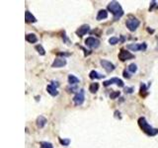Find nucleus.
Wrapping results in <instances>:
<instances>
[{
	"label": "nucleus",
	"mask_w": 158,
	"mask_h": 148,
	"mask_svg": "<svg viewBox=\"0 0 158 148\" xmlns=\"http://www.w3.org/2000/svg\"><path fill=\"white\" fill-rule=\"evenodd\" d=\"M137 123H138L139 127L141 128V130H142L146 135L154 136V135H156V134H158V128L152 127V126L147 123V120H146V118L144 117H140L138 118Z\"/></svg>",
	"instance_id": "obj_1"
},
{
	"label": "nucleus",
	"mask_w": 158,
	"mask_h": 148,
	"mask_svg": "<svg viewBox=\"0 0 158 148\" xmlns=\"http://www.w3.org/2000/svg\"><path fill=\"white\" fill-rule=\"evenodd\" d=\"M108 11H110L114 15V20L118 21L120 18L124 15V10L121 6V4L117 1H111L107 6Z\"/></svg>",
	"instance_id": "obj_2"
},
{
	"label": "nucleus",
	"mask_w": 158,
	"mask_h": 148,
	"mask_svg": "<svg viewBox=\"0 0 158 148\" xmlns=\"http://www.w3.org/2000/svg\"><path fill=\"white\" fill-rule=\"evenodd\" d=\"M84 101H85V91L84 89H80L73 97V103L75 106H81L84 103Z\"/></svg>",
	"instance_id": "obj_3"
},
{
	"label": "nucleus",
	"mask_w": 158,
	"mask_h": 148,
	"mask_svg": "<svg viewBox=\"0 0 158 148\" xmlns=\"http://www.w3.org/2000/svg\"><path fill=\"white\" fill-rule=\"evenodd\" d=\"M140 25L139 20L137 18H129L126 21V26L127 28L130 30V32H135Z\"/></svg>",
	"instance_id": "obj_4"
},
{
	"label": "nucleus",
	"mask_w": 158,
	"mask_h": 148,
	"mask_svg": "<svg viewBox=\"0 0 158 148\" xmlns=\"http://www.w3.org/2000/svg\"><path fill=\"white\" fill-rule=\"evenodd\" d=\"M127 48L132 52H144L147 48L146 42H140V44H130L127 45Z\"/></svg>",
	"instance_id": "obj_5"
},
{
	"label": "nucleus",
	"mask_w": 158,
	"mask_h": 148,
	"mask_svg": "<svg viewBox=\"0 0 158 148\" xmlns=\"http://www.w3.org/2000/svg\"><path fill=\"white\" fill-rule=\"evenodd\" d=\"M135 58V55H132V52H129V50H125V48H122L119 52V59L121 61H127L130 60V59Z\"/></svg>",
	"instance_id": "obj_6"
},
{
	"label": "nucleus",
	"mask_w": 158,
	"mask_h": 148,
	"mask_svg": "<svg viewBox=\"0 0 158 148\" xmlns=\"http://www.w3.org/2000/svg\"><path fill=\"white\" fill-rule=\"evenodd\" d=\"M112 84H116L117 86H119V87H125L124 81H122V79H120V78H117V77L111 78V79L106 80V81L103 82V85H104L105 87H108V86H110Z\"/></svg>",
	"instance_id": "obj_7"
},
{
	"label": "nucleus",
	"mask_w": 158,
	"mask_h": 148,
	"mask_svg": "<svg viewBox=\"0 0 158 148\" xmlns=\"http://www.w3.org/2000/svg\"><path fill=\"white\" fill-rule=\"evenodd\" d=\"M85 45L90 48H98L100 47V41L97 38L89 37L85 40Z\"/></svg>",
	"instance_id": "obj_8"
},
{
	"label": "nucleus",
	"mask_w": 158,
	"mask_h": 148,
	"mask_svg": "<svg viewBox=\"0 0 158 148\" xmlns=\"http://www.w3.org/2000/svg\"><path fill=\"white\" fill-rule=\"evenodd\" d=\"M100 64L102 65V67L105 69L106 71L108 72V73H110V72L114 71V70H115V68H116L115 64L112 63L111 61L107 60V59H101V60H100Z\"/></svg>",
	"instance_id": "obj_9"
},
{
	"label": "nucleus",
	"mask_w": 158,
	"mask_h": 148,
	"mask_svg": "<svg viewBox=\"0 0 158 148\" xmlns=\"http://www.w3.org/2000/svg\"><path fill=\"white\" fill-rule=\"evenodd\" d=\"M67 61L64 57H56L53 60V64H51V67L53 68H60V67H63L66 65Z\"/></svg>",
	"instance_id": "obj_10"
},
{
	"label": "nucleus",
	"mask_w": 158,
	"mask_h": 148,
	"mask_svg": "<svg viewBox=\"0 0 158 148\" xmlns=\"http://www.w3.org/2000/svg\"><path fill=\"white\" fill-rule=\"evenodd\" d=\"M89 31H90V26L87 25V24H84V25L80 26L77 30H76L75 33L78 37L81 38V37H83L84 35H86Z\"/></svg>",
	"instance_id": "obj_11"
},
{
	"label": "nucleus",
	"mask_w": 158,
	"mask_h": 148,
	"mask_svg": "<svg viewBox=\"0 0 158 148\" xmlns=\"http://www.w3.org/2000/svg\"><path fill=\"white\" fill-rule=\"evenodd\" d=\"M48 120L47 118H46L45 117H43V115H40V117L37 118V120H36V125L39 128H43L45 127V125H47Z\"/></svg>",
	"instance_id": "obj_12"
},
{
	"label": "nucleus",
	"mask_w": 158,
	"mask_h": 148,
	"mask_svg": "<svg viewBox=\"0 0 158 148\" xmlns=\"http://www.w3.org/2000/svg\"><path fill=\"white\" fill-rule=\"evenodd\" d=\"M25 21H26V23H36L37 19L30 11H26L25 12Z\"/></svg>",
	"instance_id": "obj_13"
},
{
	"label": "nucleus",
	"mask_w": 158,
	"mask_h": 148,
	"mask_svg": "<svg viewBox=\"0 0 158 148\" xmlns=\"http://www.w3.org/2000/svg\"><path fill=\"white\" fill-rule=\"evenodd\" d=\"M108 18V11L105 9H101L99 10V12H98L97 14V17L96 19L98 21H102V20H105V19Z\"/></svg>",
	"instance_id": "obj_14"
},
{
	"label": "nucleus",
	"mask_w": 158,
	"mask_h": 148,
	"mask_svg": "<svg viewBox=\"0 0 158 148\" xmlns=\"http://www.w3.org/2000/svg\"><path fill=\"white\" fill-rule=\"evenodd\" d=\"M47 91H48V93L50 94V95L53 96V97H56V96H58V88L54 87V86H53L51 84H50V85H48V86H47Z\"/></svg>",
	"instance_id": "obj_15"
},
{
	"label": "nucleus",
	"mask_w": 158,
	"mask_h": 148,
	"mask_svg": "<svg viewBox=\"0 0 158 148\" xmlns=\"http://www.w3.org/2000/svg\"><path fill=\"white\" fill-rule=\"evenodd\" d=\"M25 39L27 42H30V44H35V42H38V38L35 34H27Z\"/></svg>",
	"instance_id": "obj_16"
},
{
	"label": "nucleus",
	"mask_w": 158,
	"mask_h": 148,
	"mask_svg": "<svg viewBox=\"0 0 158 148\" xmlns=\"http://www.w3.org/2000/svg\"><path fill=\"white\" fill-rule=\"evenodd\" d=\"M104 76H105V75L99 73V72H97L96 70H92L89 73L90 79H92V80H94V79H101V78H104Z\"/></svg>",
	"instance_id": "obj_17"
},
{
	"label": "nucleus",
	"mask_w": 158,
	"mask_h": 148,
	"mask_svg": "<svg viewBox=\"0 0 158 148\" xmlns=\"http://www.w3.org/2000/svg\"><path fill=\"white\" fill-rule=\"evenodd\" d=\"M67 80H68V83L69 85H76L77 83H79V79L76 76H74V75L70 74L68 75V78H67Z\"/></svg>",
	"instance_id": "obj_18"
},
{
	"label": "nucleus",
	"mask_w": 158,
	"mask_h": 148,
	"mask_svg": "<svg viewBox=\"0 0 158 148\" xmlns=\"http://www.w3.org/2000/svg\"><path fill=\"white\" fill-rule=\"evenodd\" d=\"M99 90V83H91V85L89 86V91L91 93H97V91Z\"/></svg>",
	"instance_id": "obj_19"
},
{
	"label": "nucleus",
	"mask_w": 158,
	"mask_h": 148,
	"mask_svg": "<svg viewBox=\"0 0 158 148\" xmlns=\"http://www.w3.org/2000/svg\"><path fill=\"white\" fill-rule=\"evenodd\" d=\"M127 70H129V72H130V73H135V72L137 71V64L130 63V65L127 66Z\"/></svg>",
	"instance_id": "obj_20"
},
{
	"label": "nucleus",
	"mask_w": 158,
	"mask_h": 148,
	"mask_svg": "<svg viewBox=\"0 0 158 148\" xmlns=\"http://www.w3.org/2000/svg\"><path fill=\"white\" fill-rule=\"evenodd\" d=\"M35 48H36V50L40 53L41 55H46V50H45V48L43 47L42 45H37L36 47H35Z\"/></svg>",
	"instance_id": "obj_21"
},
{
	"label": "nucleus",
	"mask_w": 158,
	"mask_h": 148,
	"mask_svg": "<svg viewBox=\"0 0 158 148\" xmlns=\"http://www.w3.org/2000/svg\"><path fill=\"white\" fill-rule=\"evenodd\" d=\"M119 42H120V40H119V38H117V37H112L109 39V44L112 45H117Z\"/></svg>",
	"instance_id": "obj_22"
},
{
	"label": "nucleus",
	"mask_w": 158,
	"mask_h": 148,
	"mask_svg": "<svg viewBox=\"0 0 158 148\" xmlns=\"http://www.w3.org/2000/svg\"><path fill=\"white\" fill-rule=\"evenodd\" d=\"M140 95L141 96H144L145 95V93H146V91H147V87H146V85L144 84V83H141L140 84Z\"/></svg>",
	"instance_id": "obj_23"
},
{
	"label": "nucleus",
	"mask_w": 158,
	"mask_h": 148,
	"mask_svg": "<svg viewBox=\"0 0 158 148\" xmlns=\"http://www.w3.org/2000/svg\"><path fill=\"white\" fill-rule=\"evenodd\" d=\"M41 148H53V146L51 142L43 141V142H41Z\"/></svg>",
	"instance_id": "obj_24"
},
{
	"label": "nucleus",
	"mask_w": 158,
	"mask_h": 148,
	"mask_svg": "<svg viewBox=\"0 0 158 148\" xmlns=\"http://www.w3.org/2000/svg\"><path fill=\"white\" fill-rule=\"evenodd\" d=\"M59 142H60L61 145H63V146H68L69 143H70V139L68 138H59Z\"/></svg>",
	"instance_id": "obj_25"
},
{
	"label": "nucleus",
	"mask_w": 158,
	"mask_h": 148,
	"mask_svg": "<svg viewBox=\"0 0 158 148\" xmlns=\"http://www.w3.org/2000/svg\"><path fill=\"white\" fill-rule=\"evenodd\" d=\"M120 95H121V92H120V91H114V92L111 93L110 99H112V100H115V99L118 98Z\"/></svg>",
	"instance_id": "obj_26"
},
{
	"label": "nucleus",
	"mask_w": 158,
	"mask_h": 148,
	"mask_svg": "<svg viewBox=\"0 0 158 148\" xmlns=\"http://www.w3.org/2000/svg\"><path fill=\"white\" fill-rule=\"evenodd\" d=\"M132 92H133V88L132 87H125V93L132 94Z\"/></svg>",
	"instance_id": "obj_27"
},
{
	"label": "nucleus",
	"mask_w": 158,
	"mask_h": 148,
	"mask_svg": "<svg viewBox=\"0 0 158 148\" xmlns=\"http://www.w3.org/2000/svg\"><path fill=\"white\" fill-rule=\"evenodd\" d=\"M122 74H124V77L127 78V79H130V75L129 73V70H127V69H126V70H124Z\"/></svg>",
	"instance_id": "obj_28"
},
{
	"label": "nucleus",
	"mask_w": 158,
	"mask_h": 148,
	"mask_svg": "<svg viewBox=\"0 0 158 148\" xmlns=\"http://www.w3.org/2000/svg\"><path fill=\"white\" fill-rule=\"evenodd\" d=\"M67 90H68L69 93H73V92H75V91L77 90V87H68V88H67Z\"/></svg>",
	"instance_id": "obj_29"
},
{
	"label": "nucleus",
	"mask_w": 158,
	"mask_h": 148,
	"mask_svg": "<svg viewBox=\"0 0 158 148\" xmlns=\"http://www.w3.org/2000/svg\"><path fill=\"white\" fill-rule=\"evenodd\" d=\"M115 117H116L117 118H120V120H121V118H122L121 113H120L119 111H116V112H115Z\"/></svg>",
	"instance_id": "obj_30"
},
{
	"label": "nucleus",
	"mask_w": 158,
	"mask_h": 148,
	"mask_svg": "<svg viewBox=\"0 0 158 148\" xmlns=\"http://www.w3.org/2000/svg\"><path fill=\"white\" fill-rule=\"evenodd\" d=\"M150 4H151V5H150V7H149V11H150V10H152V8H153L155 5H156V1H151Z\"/></svg>",
	"instance_id": "obj_31"
},
{
	"label": "nucleus",
	"mask_w": 158,
	"mask_h": 148,
	"mask_svg": "<svg viewBox=\"0 0 158 148\" xmlns=\"http://www.w3.org/2000/svg\"><path fill=\"white\" fill-rule=\"evenodd\" d=\"M58 55H60V56H69L70 53H65V52H58Z\"/></svg>",
	"instance_id": "obj_32"
},
{
	"label": "nucleus",
	"mask_w": 158,
	"mask_h": 148,
	"mask_svg": "<svg viewBox=\"0 0 158 148\" xmlns=\"http://www.w3.org/2000/svg\"><path fill=\"white\" fill-rule=\"evenodd\" d=\"M51 85L54 86V87H56V88H58V86H59V84H58V81H51Z\"/></svg>",
	"instance_id": "obj_33"
},
{
	"label": "nucleus",
	"mask_w": 158,
	"mask_h": 148,
	"mask_svg": "<svg viewBox=\"0 0 158 148\" xmlns=\"http://www.w3.org/2000/svg\"><path fill=\"white\" fill-rule=\"evenodd\" d=\"M121 42H125V37H124V36H121Z\"/></svg>",
	"instance_id": "obj_34"
},
{
	"label": "nucleus",
	"mask_w": 158,
	"mask_h": 148,
	"mask_svg": "<svg viewBox=\"0 0 158 148\" xmlns=\"http://www.w3.org/2000/svg\"><path fill=\"white\" fill-rule=\"evenodd\" d=\"M157 7H158V5H157Z\"/></svg>",
	"instance_id": "obj_35"
}]
</instances>
